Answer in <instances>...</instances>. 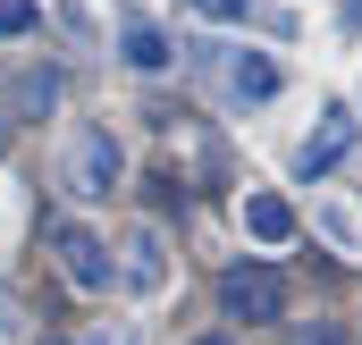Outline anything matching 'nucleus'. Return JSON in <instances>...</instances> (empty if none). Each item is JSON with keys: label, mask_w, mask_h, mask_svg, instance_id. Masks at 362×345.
Segmentation results:
<instances>
[{"label": "nucleus", "mask_w": 362, "mask_h": 345, "mask_svg": "<svg viewBox=\"0 0 362 345\" xmlns=\"http://www.w3.org/2000/svg\"><path fill=\"white\" fill-rule=\"evenodd\" d=\"M118 278H127L135 295H152V286L169 278V261H160V228H135V236H127V269H118Z\"/></svg>", "instance_id": "obj_5"}, {"label": "nucleus", "mask_w": 362, "mask_h": 345, "mask_svg": "<svg viewBox=\"0 0 362 345\" xmlns=\"http://www.w3.org/2000/svg\"><path fill=\"white\" fill-rule=\"evenodd\" d=\"M346 152H354V118H346V110H329V118H320V135H303L295 169H303V177H329Z\"/></svg>", "instance_id": "obj_4"}, {"label": "nucleus", "mask_w": 362, "mask_h": 345, "mask_svg": "<svg viewBox=\"0 0 362 345\" xmlns=\"http://www.w3.org/2000/svg\"><path fill=\"white\" fill-rule=\"evenodd\" d=\"M219 312H228V320H278V312H286V278H278L270 261H236V269L219 278Z\"/></svg>", "instance_id": "obj_2"}, {"label": "nucleus", "mask_w": 362, "mask_h": 345, "mask_svg": "<svg viewBox=\"0 0 362 345\" xmlns=\"http://www.w3.org/2000/svg\"><path fill=\"white\" fill-rule=\"evenodd\" d=\"M245 228H253L262 245H286V236H295V211H286L278 194H245Z\"/></svg>", "instance_id": "obj_6"}, {"label": "nucleus", "mask_w": 362, "mask_h": 345, "mask_svg": "<svg viewBox=\"0 0 362 345\" xmlns=\"http://www.w3.org/2000/svg\"><path fill=\"white\" fill-rule=\"evenodd\" d=\"M51 101H59V76H51V68H34V76L17 85V110H51Z\"/></svg>", "instance_id": "obj_9"}, {"label": "nucleus", "mask_w": 362, "mask_h": 345, "mask_svg": "<svg viewBox=\"0 0 362 345\" xmlns=\"http://www.w3.org/2000/svg\"><path fill=\"white\" fill-rule=\"evenodd\" d=\"M194 8H202V17H211V25H236V17H245V8H253V0H194Z\"/></svg>", "instance_id": "obj_12"}, {"label": "nucleus", "mask_w": 362, "mask_h": 345, "mask_svg": "<svg viewBox=\"0 0 362 345\" xmlns=\"http://www.w3.org/2000/svg\"><path fill=\"white\" fill-rule=\"evenodd\" d=\"M118 169H127V152H118L110 127H85V135L68 144V194H76V202H101V194L118 185Z\"/></svg>", "instance_id": "obj_3"}, {"label": "nucleus", "mask_w": 362, "mask_h": 345, "mask_svg": "<svg viewBox=\"0 0 362 345\" xmlns=\"http://www.w3.org/2000/svg\"><path fill=\"white\" fill-rule=\"evenodd\" d=\"M85 345H135V337H127V329H118V337H110V329H101V337H85Z\"/></svg>", "instance_id": "obj_13"}, {"label": "nucleus", "mask_w": 362, "mask_h": 345, "mask_svg": "<svg viewBox=\"0 0 362 345\" xmlns=\"http://www.w3.org/2000/svg\"><path fill=\"white\" fill-rule=\"evenodd\" d=\"M51 261H59V278H68L76 295H101V286L118 278L110 245H101L93 228H76V219H51Z\"/></svg>", "instance_id": "obj_1"}, {"label": "nucleus", "mask_w": 362, "mask_h": 345, "mask_svg": "<svg viewBox=\"0 0 362 345\" xmlns=\"http://www.w3.org/2000/svg\"><path fill=\"white\" fill-rule=\"evenodd\" d=\"M295 345H354V337H346V320H312V329H295Z\"/></svg>", "instance_id": "obj_11"}, {"label": "nucleus", "mask_w": 362, "mask_h": 345, "mask_svg": "<svg viewBox=\"0 0 362 345\" xmlns=\"http://www.w3.org/2000/svg\"><path fill=\"white\" fill-rule=\"evenodd\" d=\"M34 17H42L34 0H0V34H34Z\"/></svg>", "instance_id": "obj_10"}, {"label": "nucleus", "mask_w": 362, "mask_h": 345, "mask_svg": "<svg viewBox=\"0 0 362 345\" xmlns=\"http://www.w3.org/2000/svg\"><path fill=\"white\" fill-rule=\"evenodd\" d=\"M118 42H127V68H144V76H152V68H169V34H160V25L127 17V34H118Z\"/></svg>", "instance_id": "obj_7"}, {"label": "nucleus", "mask_w": 362, "mask_h": 345, "mask_svg": "<svg viewBox=\"0 0 362 345\" xmlns=\"http://www.w3.org/2000/svg\"><path fill=\"white\" fill-rule=\"evenodd\" d=\"M194 345H228V337H194Z\"/></svg>", "instance_id": "obj_15"}, {"label": "nucleus", "mask_w": 362, "mask_h": 345, "mask_svg": "<svg viewBox=\"0 0 362 345\" xmlns=\"http://www.w3.org/2000/svg\"><path fill=\"white\" fill-rule=\"evenodd\" d=\"M346 17H354V25H362V0H346Z\"/></svg>", "instance_id": "obj_14"}, {"label": "nucleus", "mask_w": 362, "mask_h": 345, "mask_svg": "<svg viewBox=\"0 0 362 345\" xmlns=\"http://www.w3.org/2000/svg\"><path fill=\"white\" fill-rule=\"evenodd\" d=\"M228 93H236V101H270V93H278V68L262 59V51H245V59L228 68Z\"/></svg>", "instance_id": "obj_8"}]
</instances>
